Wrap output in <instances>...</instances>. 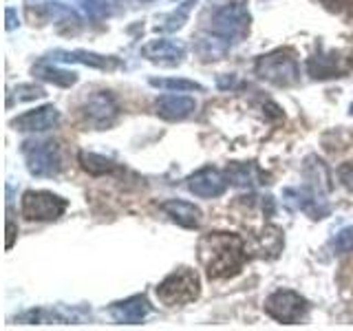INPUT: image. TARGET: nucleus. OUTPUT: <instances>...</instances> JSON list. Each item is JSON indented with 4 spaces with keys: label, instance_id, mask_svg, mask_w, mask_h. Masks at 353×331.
<instances>
[{
    "label": "nucleus",
    "instance_id": "obj_20",
    "mask_svg": "<svg viewBox=\"0 0 353 331\" xmlns=\"http://www.w3.org/2000/svg\"><path fill=\"white\" fill-rule=\"evenodd\" d=\"M33 75L40 77V80H44V82L58 84V86H73L77 82V73L58 69V66H51V62H47V60H42L40 64L33 66Z\"/></svg>",
    "mask_w": 353,
    "mask_h": 331
},
{
    "label": "nucleus",
    "instance_id": "obj_8",
    "mask_svg": "<svg viewBox=\"0 0 353 331\" xmlns=\"http://www.w3.org/2000/svg\"><path fill=\"white\" fill-rule=\"evenodd\" d=\"M307 312V301L294 290H276L265 298V314L274 318L276 323L294 325Z\"/></svg>",
    "mask_w": 353,
    "mask_h": 331
},
{
    "label": "nucleus",
    "instance_id": "obj_15",
    "mask_svg": "<svg viewBox=\"0 0 353 331\" xmlns=\"http://www.w3.org/2000/svg\"><path fill=\"white\" fill-rule=\"evenodd\" d=\"M347 66L342 64L340 53L336 51H318L307 60V73L314 80H329V77H342Z\"/></svg>",
    "mask_w": 353,
    "mask_h": 331
},
{
    "label": "nucleus",
    "instance_id": "obj_1",
    "mask_svg": "<svg viewBox=\"0 0 353 331\" xmlns=\"http://www.w3.org/2000/svg\"><path fill=\"white\" fill-rule=\"evenodd\" d=\"M199 263L210 279L221 281L236 276L248 263V248L234 232H208L196 243Z\"/></svg>",
    "mask_w": 353,
    "mask_h": 331
},
{
    "label": "nucleus",
    "instance_id": "obj_7",
    "mask_svg": "<svg viewBox=\"0 0 353 331\" xmlns=\"http://www.w3.org/2000/svg\"><path fill=\"white\" fill-rule=\"evenodd\" d=\"M27 168L36 177H55L62 170L60 148L55 141H25L22 143Z\"/></svg>",
    "mask_w": 353,
    "mask_h": 331
},
{
    "label": "nucleus",
    "instance_id": "obj_6",
    "mask_svg": "<svg viewBox=\"0 0 353 331\" xmlns=\"http://www.w3.org/2000/svg\"><path fill=\"white\" fill-rule=\"evenodd\" d=\"M69 201L47 190H27L20 201V214L27 221H55L60 219Z\"/></svg>",
    "mask_w": 353,
    "mask_h": 331
},
{
    "label": "nucleus",
    "instance_id": "obj_2",
    "mask_svg": "<svg viewBox=\"0 0 353 331\" xmlns=\"http://www.w3.org/2000/svg\"><path fill=\"white\" fill-rule=\"evenodd\" d=\"M201 294V279L190 268H179L170 272L165 279L157 285V298L168 307L188 305Z\"/></svg>",
    "mask_w": 353,
    "mask_h": 331
},
{
    "label": "nucleus",
    "instance_id": "obj_24",
    "mask_svg": "<svg viewBox=\"0 0 353 331\" xmlns=\"http://www.w3.org/2000/svg\"><path fill=\"white\" fill-rule=\"evenodd\" d=\"M331 250H334V254H349V252H353V225L342 228L338 234L331 239Z\"/></svg>",
    "mask_w": 353,
    "mask_h": 331
},
{
    "label": "nucleus",
    "instance_id": "obj_13",
    "mask_svg": "<svg viewBox=\"0 0 353 331\" xmlns=\"http://www.w3.org/2000/svg\"><path fill=\"white\" fill-rule=\"evenodd\" d=\"M108 314L119 325H139L150 314V303L146 296H130L126 301L110 305Z\"/></svg>",
    "mask_w": 353,
    "mask_h": 331
},
{
    "label": "nucleus",
    "instance_id": "obj_3",
    "mask_svg": "<svg viewBox=\"0 0 353 331\" xmlns=\"http://www.w3.org/2000/svg\"><path fill=\"white\" fill-rule=\"evenodd\" d=\"M254 73L274 86H292L301 80V69L290 49H276L268 55H261L254 64Z\"/></svg>",
    "mask_w": 353,
    "mask_h": 331
},
{
    "label": "nucleus",
    "instance_id": "obj_19",
    "mask_svg": "<svg viewBox=\"0 0 353 331\" xmlns=\"http://www.w3.org/2000/svg\"><path fill=\"white\" fill-rule=\"evenodd\" d=\"M77 161H80L82 168L88 174H93V177L113 174V172L119 170V166L113 159H108V157H104V154H97V152H86V150H82L80 154H77Z\"/></svg>",
    "mask_w": 353,
    "mask_h": 331
},
{
    "label": "nucleus",
    "instance_id": "obj_29",
    "mask_svg": "<svg viewBox=\"0 0 353 331\" xmlns=\"http://www.w3.org/2000/svg\"><path fill=\"white\" fill-rule=\"evenodd\" d=\"M7 234H9V239H7V250H11V248H14V237H16L14 221H7Z\"/></svg>",
    "mask_w": 353,
    "mask_h": 331
},
{
    "label": "nucleus",
    "instance_id": "obj_16",
    "mask_svg": "<svg viewBox=\"0 0 353 331\" xmlns=\"http://www.w3.org/2000/svg\"><path fill=\"white\" fill-rule=\"evenodd\" d=\"M161 212L168 214L176 225H181L185 230H196L201 225V210L194 203L183 201V199H168L161 205Z\"/></svg>",
    "mask_w": 353,
    "mask_h": 331
},
{
    "label": "nucleus",
    "instance_id": "obj_28",
    "mask_svg": "<svg viewBox=\"0 0 353 331\" xmlns=\"http://www.w3.org/2000/svg\"><path fill=\"white\" fill-rule=\"evenodd\" d=\"M336 174H338L340 183L345 185L349 192H353V161H345L342 166H338Z\"/></svg>",
    "mask_w": 353,
    "mask_h": 331
},
{
    "label": "nucleus",
    "instance_id": "obj_11",
    "mask_svg": "<svg viewBox=\"0 0 353 331\" xmlns=\"http://www.w3.org/2000/svg\"><path fill=\"white\" fill-rule=\"evenodd\" d=\"M60 124V110L55 106H40L22 113L20 117H16L11 121V126H16V130L22 132H44L51 130Z\"/></svg>",
    "mask_w": 353,
    "mask_h": 331
},
{
    "label": "nucleus",
    "instance_id": "obj_4",
    "mask_svg": "<svg viewBox=\"0 0 353 331\" xmlns=\"http://www.w3.org/2000/svg\"><path fill=\"white\" fill-rule=\"evenodd\" d=\"M77 115H80V121L86 128L104 130L113 126L119 117V104L108 91H99L84 99L82 106L77 108Z\"/></svg>",
    "mask_w": 353,
    "mask_h": 331
},
{
    "label": "nucleus",
    "instance_id": "obj_21",
    "mask_svg": "<svg viewBox=\"0 0 353 331\" xmlns=\"http://www.w3.org/2000/svg\"><path fill=\"white\" fill-rule=\"evenodd\" d=\"M228 47L230 42L214 36V33H210L208 38H201L196 44V53L201 55L203 60H221L223 55L228 53Z\"/></svg>",
    "mask_w": 353,
    "mask_h": 331
},
{
    "label": "nucleus",
    "instance_id": "obj_10",
    "mask_svg": "<svg viewBox=\"0 0 353 331\" xmlns=\"http://www.w3.org/2000/svg\"><path fill=\"white\" fill-rule=\"evenodd\" d=\"M283 201L292 210H301L309 219H325L329 214V205L320 192L312 190L309 185L305 188H287L283 192Z\"/></svg>",
    "mask_w": 353,
    "mask_h": 331
},
{
    "label": "nucleus",
    "instance_id": "obj_5",
    "mask_svg": "<svg viewBox=\"0 0 353 331\" xmlns=\"http://www.w3.org/2000/svg\"><path fill=\"white\" fill-rule=\"evenodd\" d=\"M250 31V14L243 5H223L212 14L210 33L228 42H241Z\"/></svg>",
    "mask_w": 353,
    "mask_h": 331
},
{
    "label": "nucleus",
    "instance_id": "obj_25",
    "mask_svg": "<svg viewBox=\"0 0 353 331\" xmlns=\"http://www.w3.org/2000/svg\"><path fill=\"white\" fill-rule=\"evenodd\" d=\"M188 14H190V3L181 5L179 11H172L170 16H165L163 22H161V25H159L157 29H161V31H174V29H179V27H183V22H185Z\"/></svg>",
    "mask_w": 353,
    "mask_h": 331
},
{
    "label": "nucleus",
    "instance_id": "obj_9",
    "mask_svg": "<svg viewBox=\"0 0 353 331\" xmlns=\"http://www.w3.org/2000/svg\"><path fill=\"white\" fill-rule=\"evenodd\" d=\"M228 185H230L228 174L221 172L219 168H212V166H205V168L188 177V190L201 199H216L221 194H225Z\"/></svg>",
    "mask_w": 353,
    "mask_h": 331
},
{
    "label": "nucleus",
    "instance_id": "obj_30",
    "mask_svg": "<svg viewBox=\"0 0 353 331\" xmlns=\"http://www.w3.org/2000/svg\"><path fill=\"white\" fill-rule=\"evenodd\" d=\"M349 113H351V115H353V104H351V108H349Z\"/></svg>",
    "mask_w": 353,
    "mask_h": 331
},
{
    "label": "nucleus",
    "instance_id": "obj_18",
    "mask_svg": "<svg viewBox=\"0 0 353 331\" xmlns=\"http://www.w3.org/2000/svg\"><path fill=\"white\" fill-rule=\"evenodd\" d=\"M305 179L307 185L316 192H329L334 183H331V170L323 159H318L316 154L305 159Z\"/></svg>",
    "mask_w": 353,
    "mask_h": 331
},
{
    "label": "nucleus",
    "instance_id": "obj_14",
    "mask_svg": "<svg viewBox=\"0 0 353 331\" xmlns=\"http://www.w3.org/2000/svg\"><path fill=\"white\" fill-rule=\"evenodd\" d=\"M196 110V102L188 95H161L154 102V113L165 121L188 119Z\"/></svg>",
    "mask_w": 353,
    "mask_h": 331
},
{
    "label": "nucleus",
    "instance_id": "obj_23",
    "mask_svg": "<svg viewBox=\"0 0 353 331\" xmlns=\"http://www.w3.org/2000/svg\"><path fill=\"white\" fill-rule=\"evenodd\" d=\"M150 86L168 88V91H203V86L192 80H163V77H150Z\"/></svg>",
    "mask_w": 353,
    "mask_h": 331
},
{
    "label": "nucleus",
    "instance_id": "obj_31",
    "mask_svg": "<svg viewBox=\"0 0 353 331\" xmlns=\"http://www.w3.org/2000/svg\"><path fill=\"white\" fill-rule=\"evenodd\" d=\"M351 58H353V55H351ZM351 62H353V60H351Z\"/></svg>",
    "mask_w": 353,
    "mask_h": 331
},
{
    "label": "nucleus",
    "instance_id": "obj_27",
    "mask_svg": "<svg viewBox=\"0 0 353 331\" xmlns=\"http://www.w3.org/2000/svg\"><path fill=\"white\" fill-rule=\"evenodd\" d=\"M16 95H18L20 102H29V99L44 97V88L42 86H36V84H20L16 88Z\"/></svg>",
    "mask_w": 353,
    "mask_h": 331
},
{
    "label": "nucleus",
    "instance_id": "obj_12",
    "mask_svg": "<svg viewBox=\"0 0 353 331\" xmlns=\"http://www.w3.org/2000/svg\"><path fill=\"white\" fill-rule=\"evenodd\" d=\"M141 55L150 62L172 66V64H179L185 58V44L179 40H168V38L150 40L148 44L141 47Z\"/></svg>",
    "mask_w": 353,
    "mask_h": 331
},
{
    "label": "nucleus",
    "instance_id": "obj_22",
    "mask_svg": "<svg viewBox=\"0 0 353 331\" xmlns=\"http://www.w3.org/2000/svg\"><path fill=\"white\" fill-rule=\"evenodd\" d=\"M225 174L234 185H252V181L261 177V170L254 163H232L228 166Z\"/></svg>",
    "mask_w": 353,
    "mask_h": 331
},
{
    "label": "nucleus",
    "instance_id": "obj_26",
    "mask_svg": "<svg viewBox=\"0 0 353 331\" xmlns=\"http://www.w3.org/2000/svg\"><path fill=\"white\" fill-rule=\"evenodd\" d=\"M320 5L327 11H331V14L347 16V18L353 16V0H320Z\"/></svg>",
    "mask_w": 353,
    "mask_h": 331
},
{
    "label": "nucleus",
    "instance_id": "obj_17",
    "mask_svg": "<svg viewBox=\"0 0 353 331\" xmlns=\"http://www.w3.org/2000/svg\"><path fill=\"white\" fill-rule=\"evenodd\" d=\"M53 62H75V64H84V66H93V69H102V71H113L121 62L117 58H110V55H99L93 51H55L51 53Z\"/></svg>",
    "mask_w": 353,
    "mask_h": 331
}]
</instances>
